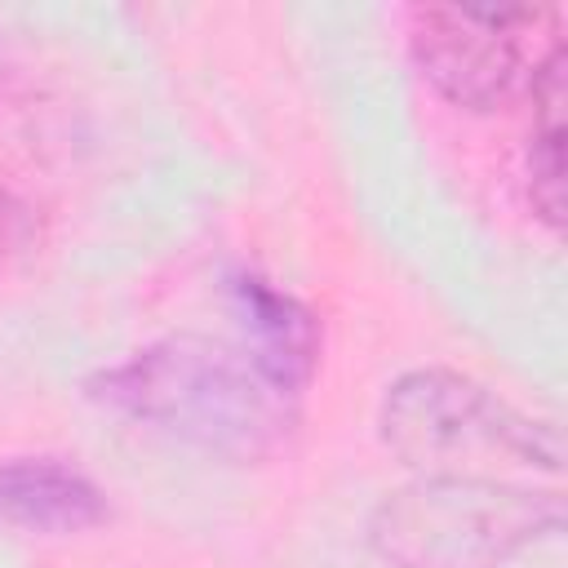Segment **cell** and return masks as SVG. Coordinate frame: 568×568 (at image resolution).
<instances>
[{"mask_svg": "<svg viewBox=\"0 0 568 568\" xmlns=\"http://www.w3.org/2000/svg\"><path fill=\"white\" fill-rule=\"evenodd\" d=\"M537 519L559 524V506L497 484L430 479L382 501L373 541L399 568H488L537 537Z\"/></svg>", "mask_w": 568, "mask_h": 568, "instance_id": "2", "label": "cell"}, {"mask_svg": "<svg viewBox=\"0 0 568 568\" xmlns=\"http://www.w3.org/2000/svg\"><path fill=\"white\" fill-rule=\"evenodd\" d=\"M528 18V9H417L413 49L453 102L497 106L524 80L515 27Z\"/></svg>", "mask_w": 568, "mask_h": 568, "instance_id": "4", "label": "cell"}, {"mask_svg": "<svg viewBox=\"0 0 568 568\" xmlns=\"http://www.w3.org/2000/svg\"><path fill=\"white\" fill-rule=\"evenodd\" d=\"M386 444L408 462H448V457H519L555 466V444L541 439L524 417L484 395L479 386L448 373H413L386 395L382 413Z\"/></svg>", "mask_w": 568, "mask_h": 568, "instance_id": "3", "label": "cell"}, {"mask_svg": "<svg viewBox=\"0 0 568 568\" xmlns=\"http://www.w3.org/2000/svg\"><path fill=\"white\" fill-rule=\"evenodd\" d=\"M244 328L253 333V364L293 399L315 364V320L284 293L266 288L262 280L244 275L231 284Z\"/></svg>", "mask_w": 568, "mask_h": 568, "instance_id": "6", "label": "cell"}, {"mask_svg": "<svg viewBox=\"0 0 568 568\" xmlns=\"http://www.w3.org/2000/svg\"><path fill=\"white\" fill-rule=\"evenodd\" d=\"M93 395L155 430L235 457L266 453L288 422V395L253 364V355L240 359L195 337L138 351L102 373Z\"/></svg>", "mask_w": 568, "mask_h": 568, "instance_id": "1", "label": "cell"}, {"mask_svg": "<svg viewBox=\"0 0 568 568\" xmlns=\"http://www.w3.org/2000/svg\"><path fill=\"white\" fill-rule=\"evenodd\" d=\"M106 515L102 493L71 466L58 462H9L0 466V524L27 532H80Z\"/></svg>", "mask_w": 568, "mask_h": 568, "instance_id": "5", "label": "cell"}]
</instances>
